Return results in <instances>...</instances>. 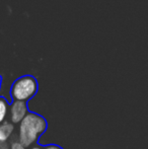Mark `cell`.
I'll return each mask as SVG.
<instances>
[{
    "label": "cell",
    "instance_id": "1",
    "mask_svg": "<svg viewBox=\"0 0 148 149\" xmlns=\"http://www.w3.org/2000/svg\"><path fill=\"white\" fill-rule=\"evenodd\" d=\"M47 130V122L36 113L28 112L18 127V141L26 148L32 147Z\"/></svg>",
    "mask_w": 148,
    "mask_h": 149
},
{
    "label": "cell",
    "instance_id": "2",
    "mask_svg": "<svg viewBox=\"0 0 148 149\" xmlns=\"http://www.w3.org/2000/svg\"><path fill=\"white\" fill-rule=\"evenodd\" d=\"M37 91L38 82L36 78L31 75H26L14 81L10 89V95L14 102H28L36 95Z\"/></svg>",
    "mask_w": 148,
    "mask_h": 149
},
{
    "label": "cell",
    "instance_id": "3",
    "mask_svg": "<svg viewBox=\"0 0 148 149\" xmlns=\"http://www.w3.org/2000/svg\"><path fill=\"white\" fill-rule=\"evenodd\" d=\"M28 104L24 102H12L9 107V118L12 124H20L28 115Z\"/></svg>",
    "mask_w": 148,
    "mask_h": 149
},
{
    "label": "cell",
    "instance_id": "4",
    "mask_svg": "<svg viewBox=\"0 0 148 149\" xmlns=\"http://www.w3.org/2000/svg\"><path fill=\"white\" fill-rule=\"evenodd\" d=\"M14 131V126L12 123L4 122L3 124L0 125V143L7 142L8 139L11 137Z\"/></svg>",
    "mask_w": 148,
    "mask_h": 149
},
{
    "label": "cell",
    "instance_id": "5",
    "mask_svg": "<svg viewBox=\"0 0 148 149\" xmlns=\"http://www.w3.org/2000/svg\"><path fill=\"white\" fill-rule=\"evenodd\" d=\"M8 112H9V104L7 100L3 96H0V125L5 122Z\"/></svg>",
    "mask_w": 148,
    "mask_h": 149
},
{
    "label": "cell",
    "instance_id": "6",
    "mask_svg": "<svg viewBox=\"0 0 148 149\" xmlns=\"http://www.w3.org/2000/svg\"><path fill=\"white\" fill-rule=\"evenodd\" d=\"M9 149H26V148L24 147L18 140H14V141H12L11 143H10Z\"/></svg>",
    "mask_w": 148,
    "mask_h": 149
},
{
    "label": "cell",
    "instance_id": "7",
    "mask_svg": "<svg viewBox=\"0 0 148 149\" xmlns=\"http://www.w3.org/2000/svg\"><path fill=\"white\" fill-rule=\"evenodd\" d=\"M43 149H63V148H61L60 146H58V145H55V144H51V145L44 146Z\"/></svg>",
    "mask_w": 148,
    "mask_h": 149
},
{
    "label": "cell",
    "instance_id": "8",
    "mask_svg": "<svg viewBox=\"0 0 148 149\" xmlns=\"http://www.w3.org/2000/svg\"><path fill=\"white\" fill-rule=\"evenodd\" d=\"M10 146L8 144V142H3V143H0V149H9Z\"/></svg>",
    "mask_w": 148,
    "mask_h": 149
},
{
    "label": "cell",
    "instance_id": "9",
    "mask_svg": "<svg viewBox=\"0 0 148 149\" xmlns=\"http://www.w3.org/2000/svg\"><path fill=\"white\" fill-rule=\"evenodd\" d=\"M31 149H43V147H41V146H32Z\"/></svg>",
    "mask_w": 148,
    "mask_h": 149
},
{
    "label": "cell",
    "instance_id": "10",
    "mask_svg": "<svg viewBox=\"0 0 148 149\" xmlns=\"http://www.w3.org/2000/svg\"><path fill=\"white\" fill-rule=\"evenodd\" d=\"M0 82H1V78H0Z\"/></svg>",
    "mask_w": 148,
    "mask_h": 149
}]
</instances>
